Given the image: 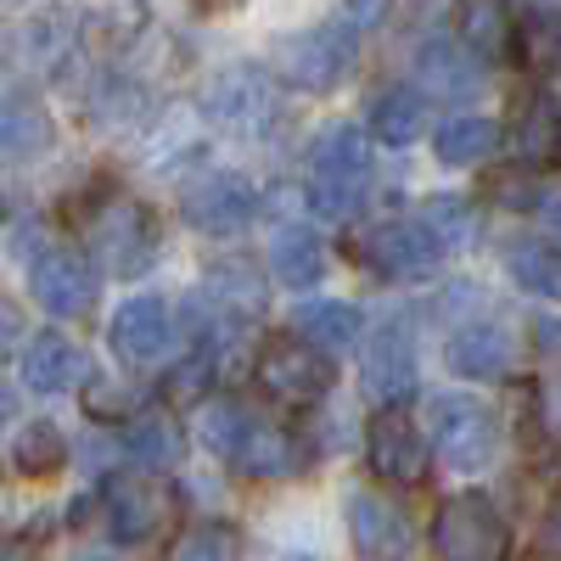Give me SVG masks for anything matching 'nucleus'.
<instances>
[{
	"label": "nucleus",
	"mask_w": 561,
	"mask_h": 561,
	"mask_svg": "<svg viewBox=\"0 0 561 561\" xmlns=\"http://www.w3.org/2000/svg\"><path fill=\"white\" fill-rule=\"evenodd\" d=\"M370 192V147L354 124H332L309 147V197L325 219H348Z\"/></svg>",
	"instance_id": "nucleus-1"
},
{
	"label": "nucleus",
	"mask_w": 561,
	"mask_h": 561,
	"mask_svg": "<svg viewBox=\"0 0 561 561\" xmlns=\"http://www.w3.org/2000/svg\"><path fill=\"white\" fill-rule=\"evenodd\" d=\"M433 550L438 561H505L511 556V528L483 494H449L433 517Z\"/></svg>",
	"instance_id": "nucleus-2"
},
{
	"label": "nucleus",
	"mask_w": 561,
	"mask_h": 561,
	"mask_svg": "<svg viewBox=\"0 0 561 561\" xmlns=\"http://www.w3.org/2000/svg\"><path fill=\"white\" fill-rule=\"evenodd\" d=\"M433 415V444H438V460L449 472H483L500 449V421L483 399L472 393H438L427 404Z\"/></svg>",
	"instance_id": "nucleus-3"
},
{
	"label": "nucleus",
	"mask_w": 561,
	"mask_h": 561,
	"mask_svg": "<svg viewBox=\"0 0 561 561\" xmlns=\"http://www.w3.org/2000/svg\"><path fill=\"white\" fill-rule=\"evenodd\" d=\"M354 45H359V28L348 18H332V23H314L304 34L280 39L275 45V68L298 90H332L348 73V62H354Z\"/></svg>",
	"instance_id": "nucleus-4"
},
{
	"label": "nucleus",
	"mask_w": 561,
	"mask_h": 561,
	"mask_svg": "<svg viewBox=\"0 0 561 561\" xmlns=\"http://www.w3.org/2000/svg\"><path fill=\"white\" fill-rule=\"evenodd\" d=\"M208 118L225 129V135H242V140H259L270 135V124L280 118V96H275V79L253 62H230L225 73H214L208 84Z\"/></svg>",
	"instance_id": "nucleus-5"
},
{
	"label": "nucleus",
	"mask_w": 561,
	"mask_h": 561,
	"mask_svg": "<svg viewBox=\"0 0 561 561\" xmlns=\"http://www.w3.org/2000/svg\"><path fill=\"white\" fill-rule=\"evenodd\" d=\"M90 253L124 280L147 275L152 259H158V214L147 203H129V197L107 203L96 219H90Z\"/></svg>",
	"instance_id": "nucleus-6"
},
{
	"label": "nucleus",
	"mask_w": 561,
	"mask_h": 561,
	"mask_svg": "<svg viewBox=\"0 0 561 561\" xmlns=\"http://www.w3.org/2000/svg\"><path fill=\"white\" fill-rule=\"evenodd\" d=\"M354 253L365 259L370 275L382 280H427L438 264H444V248L421 230V219H393V225H377L354 242Z\"/></svg>",
	"instance_id": "nucleus-7"
},
{
	"label": "nucleus",
	"mask_w": 561,
	"mask_h": 561,
	"mask_svg": "<svg viewBox=\"0 0 561 561\" xmlns=\"http://www.w3.org/2000/svg\"><path fill=\"white\" fill-rule=\"evenodd\" d=\"M180 214L192 230H203V237H237V230L253 225L259 214V192L242 180V174H203L185 185V197H180Z\"/></svg>",
	"instance_id": "nucleus-8"
},
{
	"label": "nucleus",
	"mask_w": 561,
	"mask_h": 561,
	"mask_svg": "<svg viewBox=\"0 0 561 561\" xmlns=\"http://www.w3.org/2000/svg\"><path fill=\"white\" fill-rule=\"evenodd\" d=\"M259 388L275 404H320L332 393V359H325L314 343H270L259 354Z\"/></svg>",
	"instance_id": "nucleus-9"
},
{
	"label": "nucleus",
	"mask_w": 561,
	"mask_h": 561,
	"mask_svg": "<svg viewBox=\"0 0 561 561\" xmlns=\"http://www.w3.org/2000/svg\"><path fill=\"white\" fill-rule=\"evenodd\" d=\"M102 505H107V534L118 545H147L174 517V494L163 483H140V478H113Z\"/></svg>",
	"instance_id": "nucleus-10"
},
{
	"label": "nucleus",
	"mask_w": 561,
	"mask_h": 561,
	"mask_svg": "<svg viewBox=\"0 0 561 561\" xmlns=\"http://www.w3.org/2000/svg\"><path fill=\"white\" fill-rule=\"evenodd\" d=\"M365 460H370V472H377L382 483H421L427 478V438L415 433V421L404 410H382L377 421H370V433H365Z\"/></svg>",
	"instance_id": "nucleus-11"
},
{
	"label": "nucleus",
	"mask_w": 561,
	"mask_h": 561,
	"mask_svg": "<svg viewBox=\"0 0 561 561\" xmlns=\"http://www.w3.org/2000/svg\"><path fill=\"white\" fill-rule=\"evenodd\" d=\"M28 287H34V304L39 309H51V314H84L90 304H96V270H90L84 253L51 248V253L34 259Z\"/></svg>",
	"instance_id": "nucleus-12"
},
{
	"label": "nucleus",
	"mask_w": 561,
	"mask_h": 561,
	"mask_svg": "<svg viewBox=\"0 0 561 561\" xmlns=\"http://www.w3.org/2000/svg\"><path fill=\"white\" fill-rule=\"evenodd\" d=\"M359 388H365V399H377L388 410L415 393V348H410L404 325H382V332L370 337V348L359 359Z\"/></svg>",
	"instance_id": "nucleus-13"
},
{
	"label": "nucleus",
	"mask_w": 561,
	"mask_h": 561,
	"mask_svg": "<svg viewBox=\"0 0 561 561\" xmlns=\"http://www.w3.org/2000/svg\"><path fill=\"white\" fill-rule=\"evenodd\" d=\"M348 528H354V545L370 561H404L410 545H415L404 505H393L388 494H370V489L348 500Z\"/></svg>",
	"instance_id": "nucleus-14"
},
{
	"label": "nucleus",
	"mask_w": 561,
	"mask_h": 561,
	"mask_svg": "<svg viewBox=\"0 0 561 561\" xmlns=\"http://www.w3.org/2000/svg\"><path fill=\"white\" fill-rule=\"evenodd\" d=\"M230 460H237V472H248V478H293V472H304V444L287 427H275V421L248 415Z\"/></svg>",
	"instance_id": "nucleus-15"
},
{
	"label": "nucleus",
	"mask_w": 561,
	"mask_h": 561,
	"mask_svg": "<svg viewBox=\"0 0 561 561\" xmlns=\"http://www.w3.org/2000/svg\"><path fill=\"white\" fill-rule=\"evenodd\" d=\"M107 337H113V354L124 365L163 359V348H169V309H163V298H129L113 314V332Z\"/></svg>",
	"instance_id": "nucleus-16"
},
{
	"label": "nucleus",
	"mask_w": 561,
	"mask_h": 561,
	"mask_svg": "<svg viewBox=\"0 0 561 561\" xmlns=\"http://www.w3.org/2000/svg\"><path fill=\"white\" fill-rule=\"evenodd\" d=\"M511 332L505 325H494V320H478V325H460V332L449 337V348H444V359H449V370L455 377H472V382H494V377H505L511 370Z\"/></svg>",
	"instance_id": "nucleus-17"
},
{
	"label": "nucleus",
	"mask_w": 561,
	"mask_h": 561,
	"mask_svg": "<svg viewBox=\"0 0 561 561\" xmlns=\"http://www.w3.org/2000/svg\"><path fill=\"white\" fill-rule=\"evenodd\" d=\"M455 34L478 62H505L517 45V18L505 0H455Z\"/></svg>",
	"instance_id": "nucleus-18"
},
{
	"label": "nucleus",
	"mask_w": 561,
	"mask_h": 561,
	"mask_svg": "<svg viewBox=\"0 0 561 561\" xmlns=\"http://www.w3.org/2000/svg\"><path fill=\"white\" fill-rule=\"evenodd\" d=\"M84 377V354L62 332H39L23 348V388L28 393H68Z\"/></svg>",
	"instance_id": "nucleus-19"
},
{
	"label": "nucleus",
	"mask_w": 561,
	"mask_h": 561,
	"mask_svg": "<svg viewBox=\"0 0 561 561\" xmlns=\"http://www.w3.org/2000/svg\"><path fill=\"white\" fill-rule=\"evenodd\" d=\"M511 140H517V158L528 169H556L561 163V102L528 96L517 107V129H511Z\"/></svg>",
	"instance_id": "nucleus-20"
},
{
	"label": "nucleus",
	"mask_w": 561,
	"mask_h": 561,
	"mask_svg": "<svg viewBox=\"0 0 561 561\" xmlns=\"http://www.w3.org/2000/svg\"><path fill=\"white\" fill-rule=\"evenodd\" d=\"M270 270L287 280V287H314V280L325 275V248L309 225H280L270 237Z\"/></svg>",
	"instance_id": "nucleus-21"
},
{
	"label": "nucleus",
	"mask_w": 561,
	"mask_h": 561,
	"mask_svg": "<svg viewBox=\"0 0 561 561\" xmlns=\"http://www.w3.org/2000/svg\"><path fill=\"white\" fill-rule=\"evenodd\" d=\"M421 79H427V90H438V96H472V90L483 84L478 79V57L472 51H455L449 39H433V45H421Z\"/></svg>",
	"instance_id": "nucleus-22"
},
{
	"label": "nucleus",
	"mask_w": 561,
	"mask_h": 561,
	"mask_svg": "<svg viewBox=\"0 0 561 561\" xmlns=\"http://www.w3.org/2000/svg\"><path fill=\"white\" fill-rule=\"evenodd\" d=\"M494 147H500V124H494V118H478V113L449 118V124H438V135H433V152H438V163H449V169L483 163Z\"/></svg>",
	"instance_id": "nucleus-23"
},
{
	"label": "nucleus",
	"mask_w": 561,
	"mask_h": 561,
	"mask_svg": "<svg viewBox=\"0 0 561 561\" xmlns=\"http://www.w3.org/2000/svg\"><path fill=\"white\" fill-rule=\"evenodd\" d=\"M298 332L320 348V354H337L359 337V309L343 304V298H314V304H298Z\"/></svg>",
	"instance_id": "nucleus-24"
},
{
	"label": "nucleus",
	"mask_w": 561,
	"mask_h": 561,
	"mask_svg": "<svg viewBox=\"0 0 561 561\" xmlns=\"http://www.w3.org/2000/svg\"><path fill=\"white\" fill-rule=\"evenodd\" d=\"M421 124H427V107H421V96L410 84H393L370 102V135L388 140V147H410V140L421 135Z\"/></svg>",
	"instance_id": "nucleus-25"
},
{
	"label": "nucleus",
	"mask_w": 561,
	"mask_h": 561,
	"mask_svg": "<svg viewBox=\"0 0 561 561\" xmlns=\"http://www.w3.org/2000/svg\"><path fill=\"white\" fill-rule=\"evenodd\" d=\"M505 270L523 293L534 298H561V248L550 242H511L505 248Z\"/></svg>",
	"instance_id": "nucleus-26"
},
{
	"label": "nucleus",
	"mask_w": 561,
	"mask_h": 561,
	"mask_svg": "<svg viewBox=\"0 0 561 561\" xmlns=\"http://www.w3.org/2000/svg\"><path fill=\"white\" fill-rule=\"evenodd\" d=\"M124 449L140 460V466H174L185 455V438L174 427V415L152 410V415H135L129 427H124Z\"/></svg>",
	"instance_id": "nucleus-27"
},
{
	"label": "nucleus",
	"mask_w": 561,
	"mask_h": 561,
	"mask_svg": "<svg viewBox=\"0 0 561 561\" xmlns=\"http://www.w3.org/2000/svg\"><path fill=\"white\" fill-rule=\"evenodd\" d=\"M68 45H73V12H45L18 34V51L34 73H51L68 57Z\"/></svg>",
	"instance_id": "nucleus-28"
},
{
	"label": "nucleus",
	"mask_w": 561,
	"mask_h": 561,
	"mask_svg": "<svg viewBox=\"0 0 561 561\" xmlns=\"http://www.w3.org/2000/svg\"><path fill=\"white\" fill-rule=\"evenodd\" d=\"M51 147V118L28 102H7L0 107V152L7 158H34Z\"/></svg>",
	"instance_id": "nucleus-29"
},
{
	"label": "nucleus",
	"mask_w": 561,
	"mask_h": 561,
	"mask_svg": "<svg viewBox=\"0 0 561 561\" xmlns=\"http://www.w3.org/2000/svg\"><path fill=\"white\" fill-rule=\"evenodd\" d=\"M12 460H18V472H28V478H51V472H62V460H68V438L51 427V421H28V427L18 433Z\"/></svg>",
	"instance_id": "nucleus-30"
},
{
	"label": "nucleus",
	"mask_w": 561,
	"mask_h": 561,
	"mask_svg": "<svg viewBox=\"0 0 561 561\" xmlns=\"http://www.w3.org/2000/svg\"><path fill=\"white\" fill-rule=\"evenodd\" d=\"M169 561H242V534L230 523H197L174 539Z\"/></svg>",
	"instance_id": "nucleus-31"
},
{
	"label": "nucleus",
	"mask_w": 561,
	"mask_h": 561,
	"mask_svg": "<svg viewBox=\"0 0 561 561\" xmlns=\"http://www.w3.org/2000/svg\"><path fill=\"white\" fill-rule=\"evenodd\" d=\"M208 287H214V304H230L237 314H259L264 309V280L248 270V264H219L214 275H208Z\"/></svg>",
	"instance_id": "nucleus-32"
},
{
	"label": "nucleus",
	"mask_w": 561,
	"mask_h": 561,
	"mask_svg": "<svg viewBox=\"0 0 561 561\" xmlns=\"http://www.w3.org/2000/svg\"><path fill=\"white\" fill-rule=\"evenodd\" d=\"M421 230H427V237L449 253V248H460L466 237H472V214H466L460 197H433L427 214H421Z\"/></svg>",
	"instance_id": "nucleus-33"
},
{
	"label": "nucleus",
	"mask_w": 561,
	"mask_h": 561,
	"mask_svg": "<svg viewBox=\"0 0 561 561\" xmlns=\"http://www.w3.org/2000/svg\"><path fill=\"white\" fill-rule=\"evenodd\" d=\"M242 427H248V410H242V404H225V399H214V404L197 415V433H203V444H208L214 455H225V460H230V449H237Z\"/></svg>",
	"instance_id": "nucleus-34"
},
{
	"label": "nucleus",
	"mask_w": 561,
	"mask_h": 561,
	"mask_svg": "<svg viewBox=\"0 0 561 561\" xmlns=\"http://www.w3.org/2000/svg\"><path fill=\"white\" fill-rule=\"evenodd\" d=\"M18 337H23V309H18L7 293H0V354H12Z\"/></svg>",
	"instance_id": "nucleus-35"
},
{
	"label": "nucleus",
	"mask_w": 561,
	"mask_h": 561,
	"mask_svg": "<svg viewBox=\"0 0 561 561\" xmlns=\"http://www.w3.org/2000/svg\"><path fill=\"white\" fill-rule=\"evenodd\" d=\"M0 561H39V539L34 534H7L0 539Z\"/></svg>",
	"instance_id": "nucleus-36"
},
{
	"label": "nucleus",
	"mask_w": 561,
	"mask_h": 561,
	"mask_svg": "<svg viewBox=\"0 0 561 561\" xmlns=\"http://www.w3.org/2000/svg\"><path fill=\"white\" fill-rule=\"evenodd\" d=\"M545 534H550V545L561 550V489H556L550 505H545Z\"/></svg>",
	"instance_id": "nucleus-37"
},
{
	"label": "nucleus",
	"mask_w": 561,
	"mask_h": 561,
	"mask_svg": "<svg viewBox=\"0 0 561 561\" xmlns=\"http://www.w3.org/2000/svg\"><path fill=\"white\" fill-rule=\"evenodd\" d=\"M12 404H18V399H12V388H7V382H0V421H7V415H12Z\"/></svg>",
	"instance_id": "nucleus-38"
},
{
	"label": "nucleus",
	"mask_w": 561,
	"mask_h": 561,
	"mask_svg": "<svg viewBox=\"0 0 561 561\" xmlns=\"http://www.w3.org/2000/svg\"><path fill=\"white\" fill-rule=\"evenodd\" d=\"M280 561H320V556H304V550H293V556H280Z\"/></svg>",
	"instance_id": "nucleus-39"
},
{
	"label": "nucleus",
	"mask_w": 561,
	"mask_h": 561,
	"mask_svg": "<svg viewBox=\"0 0 561 561\" xmlns=\"http://www.w3.org/2000/svg\"><path fill=\"white\" fill-rule=\"evenodd\" d=\"M79 561H113V556H79Z\"/></svg>",
	"instance_id": "nucleus-40"
},
{
	"label": "nucleus",
	"mask_w": 561,
	"mask_h": 561,
	"mask_svg": "<svg viewBox=\"0 0 561 561\" xmlns=\"http://www.w3.org/2000/svg\"><path fill=\"white\" fill-rule=\"evenodd\" d=\"M0 225H7V203H0Z\"/></svg>",
	"instance_id": "nucleus-41"
},
{
	"label": "nucleus",
	"mask_w": 561,
	"mask_h": 561,
	"mask_svg": "<svg viewBox=\"0 0 561 561\" xmlns=\"http://www.w3.org/2000/svg\"><path fill=\"white\" fill-rule=\"evenodd\" d=\"M0 7H18V0H0Z\"/></svg>",
	"instance_id": "nucleus-42"
},
{
	"label": "nucleus",
	"mask_w": 561,
	"mask_h": 561,
	"mask_svg": "<svg viewBox=\"0 0 561 561\" xmlns=\"http://www.w3.org/2000/svg\"><path fill=\"white\" fill-rule=\"evenodd\" d=\"M556 410H561V393H556Z\"/></svg>",
	"instance_id": "nucleus-43"
}]
</instances>
